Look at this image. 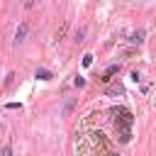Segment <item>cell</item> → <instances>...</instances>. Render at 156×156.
Here are the masks:
<instances>
[{
    "label": "cell",
    "mask_w": 156,
    "mask_h": 156,
    "mask_svg": "<svg viewBox=\"0 0 156 156\" xmlns=\"http://www.w3.org/2000/svg\"><path fill=\"white\" fill-rule=\"evenodd\" d=\"M78 154H80V156H105V154H107V146H105V141H102V134L80 136V141H78Z\"/></svg>",
    "instance_id": "1"
},
{
    "label": "cell",
    "mask_w": 156,
    "mask_h": 156,
    "mask_svg": "<svg viewBox=\"0 0 156 156\" xmlns=\"http://www.w3.org/2000/svg\"><path fill=\"white\" fill-rule=\"evenodd\" d=\"M112 117H115V124H117V132H119V141H129V134H132V112L127 107H115L112 110Z\"/></svg>",
    "instance_id": "2"
},
{
    "label": "cell",
    "mask_w": 156,
    "mask_h": 156,
    "mask_svg": "<svg viewBox=\"0 0 156 156\" xmlns=\"http://www.w3.org/2000/svg\"><path fill=\"white\" fill-rule=\"evenodd\" d=\"M27 32H29V24H27V22H20V27H17V32H15V44H22L24 37H27Z\"/></svg>",
    "instance_id": "3"
},
{
    "label": "cell",
    "mask_w": 156,
    "mask_h": 156,
    "mask_svg": "<svg viewBox=\"0 0 156 156\" xmlns=\"http://www.w3.org/2000/svg\"><path fill=\"white\" fill-rule=\"evenodd\" d=\"M129 41H134V44H141V41H144V32H141V29H139V32H134Z\"/></svg>",
    "instance_id": "4"
},
{
    "label": "cell",
    "mask_w": 156,
    "mask_h": 156,
    "mask_svg": "<svg viewBox=\"0 0 156 156\" xmlns=\"http://www.w3.org/2000/svg\"><path fill=\"white\" fill-rule=\"evenodd\" d=\"M37 78H41V80H49V78H51V73L41 68V71H37Z\"/></svg>",
    "instance_id": "5"
},
{
    "label": "cell",
    "mask_w": 156,
    "mask_h": 156,
    "mask_svg": "<svg viewBox=\"0 0 156 156\" xmlns=\"http://www.w3.org/2000/svg\"><path fill=\"white\" fill-rule=\"evenodd\" d=\"M0 156H12V146L7 144V146H2V151H0Z\"/></svg>",
    "instance_id": "6"
},
{
    "label": "cell",
    "mask_w": 156,
    "mask_h": 156,
    "mask_svg": "<svg viewBox=\"0 0 156 156\" xmlns=\"http://www.w3.org/2000/svg\"><path fill=\"white\" fill-rule=\"evenodd\" d=\"M83 37H85V27H83V29H78V34H76V41L80 44V41H83Z\"/></svg>",
    "instance_id": "7"
},
{
    "label": "cell",
    "mask_w": 156,
    "mask_h": 156,
    "mask_svg": "<svg viewBox=\"0 0 156 156\" xmlns=\"http://www.w3.org/2000/svg\"><path fill=\"white\" fill-rule=\"evenodd\" d=\"M90 63H93V56H90V54H88V56H83V66H90Z\"/></svg>",
    "instance_id": "8"
}]
</instances>
